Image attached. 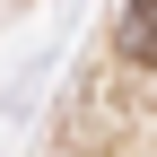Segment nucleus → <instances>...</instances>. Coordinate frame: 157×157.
Masks as SVG:
<instances>
[{"label": "nucleus", "instance_id": "nucleus-1", "mask_svg": "<svg viewBox=\"0 0 157 157\" xmlns=\"http://www.w3.org/2000/svg\"><path fill=\"white\" fill-rule=\"evenodd\" d=\"M122 52L131 61H157V0H131L122 9Z\"/></svg>", "mask_w": 157, "mask_h": 157}]
</instances>
